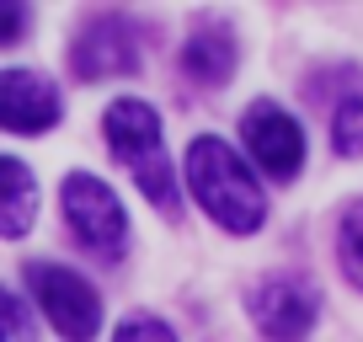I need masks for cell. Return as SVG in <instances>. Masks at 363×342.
Listing matches in <instances>:
<instances>
[{
    "instance_id": "obj_11",
    "label": "cell",
    "mask_w": 363,
    "mask_h": 342,
    "mask_svg": "<svg viewBox=\"0 0 363 342\" xmlns=\"http://www.w3.org/2000/svg\"><path fill=\"white\" fill-rule=\"evenodd\" d=\"M331 150L337 155H363V86H352L331 113Z\"/></svg>"
},
{
    "instance_id": "obj_10",
    "label": "cell",
    "mask_w": 363,
    "mask_h": 342,
    "mask_svg": "<svg viewBox=\"0 0 363 342\" xmlns=\"http://www.w3.org/2000/svg\"><path fill=\"white\" fill-rule=\"evenodd\" d=\"M38 225V177L16 155H0V241H22Z\"/></svg>"
},
{
    "instance_id": "obj_2",
    "label": "cell",
    "mask_w": 363,
    "mask_h": 342,
    "mask_svg": "<svg viewBox=\"0 0 363 342\" xmlns=\"http://www.w3.org/2000/svg\"><path fill=\"white\" fill-rule=\"evenodd\" d=\"M102 134L107 150H113L118 166H128V177L139 182V193L160 209V214L177 219V177H171L166 160V134H160V113L139 96H118L113 107L102 113Z\"/></svg>"
},
{
    "instance_id": "obj_7",
    "label": "cell",
    "mask_w": 363,
    "mask_h": 342,
    "mask_svg": "<svg viewBox=\"0 0 363 342\" xmlns=\"http://www.w3.org/2000/svg\"><path fill=\"white\" fill-rule=\"evenodd\" d=\"M69 65L80 80H102V75H134L139 70V38L123 16H96L75 33Z\"/></svg>"
},
{
    "instance_id": "obj_15",
    "label": "cell",
    "mask_w": 363,
    "mask_h": 342,
    "mask_svg": "<svg viewBox=\"0 0 363 342\" xmlns=\"http://www.w3.org/2000/svg\"><path fill=\"white\" fill-rule=\"evenodd\" d=\"M27 6H16V0H0V48H11V43H22L27 38Z\"/></svg>"
},
{
    "instance_id": "obj_3",
    "label": "cell",
    "mask_w": 363,
    "mask_h": 342,
    "mask_svg": "<svg viewBox=\"0 0 363 342\" xmlns=\"http://www.w3.org/2000/svg\"><path fill=\"white\" fill-rule=\"evenodd\" d=\"M59 209H65V225L91 257L102 263H118L128 251V209L102 177L91 171H69L65 187H59Z\"/></svg>"
},
{
    "instance_id": "obj_13",
    "label": "cell",
    "mask_w": 363,
    "mask_h": 342,
    "mask_svg": "<svg viewBox=\"0 0 363 342\" xmlns=\"http://www.w3.org/2000/svg\"><path fill=\"white\" fill-rule=\"evenodd\" d=\"M0 342H33V310L11 289H0Z\"/></svg>"
},
{
    "instance_id": "obj_4",
    "label": "cell",
    "mask_w": 363,
    "mask_h": 342,
    "mask_svg": "<svg viewBox=\"0 0 363 342\" xmlns=\"http://www.w3.org/2000/svg\"><path fill=\"white\" fill-rule=\"evenodd\" d=\"M27 289H33L38 310L48 316V326L65 342H91L102 331V294L59 263H27Z\"/></svg>"
},
{
    "instance_id": "obj_14",
    "label": "cell",
    "mask_w": 363,
    "mask_h": 342,
    "mask_svg": "<svg viewBox=\"0 0 363 342\" xmlns=\"http://www.w3.org/2000/svg\"><path fill=\"white\" fill-rule=\"evenodd\" d=\"M113 342H177V331L160 316H128L123 326L113 331Z\"/></svg>"
},
{
    "instance_id": "obj_1",
    "label": "cell",
    "mask_w": 363,
    "mask_h": 342,
    "mask_svg": "<svg viewBox=\"0 0 363 342\" xmlns=\"http://www.w3.org/2000/svg\"><path fill=\"white\" fill-rule=\"evenodd\" d=\"M187 187H193L198 209L230 236H257L267 219V193L240 160V150L219 134H198L187 145Z\"/></svg>"
},
{
    "instance_id": "obj_9",
    "label": "cell",
    "mask_w": 363,
    "mask_h": 342,
    "mask_svg": "<svg viewBox=\"0 0 363 342\" xmlns=\"http://www.w3.org/2000/svg\"><path fill=\"white\" fill-rule=\"evenodd\" d=\"M240 65V48H235V33H230L219 16H208V22L193 27V38H187V48H182V70L198 80V86H225L230 75H235Z\"/></svg>"
},
{
    "instance_id": "obj_8",
    "label": "cell",
    "mask_w": 363,
    "mask_h": 342,
    "mask_svg": "<svg viewBox=\"0 0 363 342\" xmlns=\"http://www.w3.org/2000/svg\"><path fill=\"white\" fill-rule=\"evenodd\" d=\"M59 92L38 70H0V128L6 134H48L59 123Z\"/></svg>"
},
{
    "instance_id": "obj_5",
    "label": "cell",
    "mask_w": 363,
    "mask_h": 342,
    "mask_svg": "<svg viewBox=\"0 0 363 342\" xmlns=\"http://www.w3.org/2000/svg\"><path fill=\"white\" fill-rule=\"evenodd\" d=\"M240 139H246V155L272 182H294L299 166H305V128L278 102H251L246 118H240Z\"/></svg>"
},
{
    "instance_id": "obj_12",
    "label": "cell",
    "mask_w": 363,
    "mask_h": 342,
    "mask_svg": "<svg viewBox=\"0 0 363 342\" xmlns=\"http://www.w3.org/2000/svg\"><path fill=\"white\" fill-rule=\"evenodd\" d=\"M337 263L347 273V284L363 289V204H352L342 214V230H337Z\"/></svg>"
},
{
    "instance_id": "obj_6",
    "label": "cell",
    "mask_w": 363,
    "mask_h": 342,
    "mask_svg": "<svg viewBox=\"0 0 363 342\" xmlns=\"http://www.w3.org/2000/svg\"><path fill=\"white\" fill-rule=\"evenodd\" d=\"M246 305H251V321H257V331L267 342H305L310 326H315L320 299H315V289H310L305 278L272 273V278H262V284L251 289Z\"/></svg>"
}]
</instances>
